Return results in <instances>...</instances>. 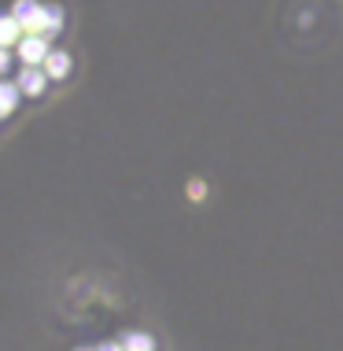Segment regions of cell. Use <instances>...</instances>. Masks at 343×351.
Segmentation results:
<instances>
[{"label":"cell","mask_w":343,"mask_h":351,"mask_svg":"<svg viewBox=\"0 0 343 351\" xmlns=\"http://www.w3.org/2000/svg\"><path fill=\"white\" fill-rule=\"evenodd\" d=\"M18 19L15 15H0V49H8V45H15L18 41Z\"/></svg>","instance_id":"3957f363"},{"label":"cell","mask_w":343,"mask_h":351,"mask_svg":"<svg viewBox=\"0 0 343 351\" xmlns=\"http://www.w3.org/2000/svg\"><path fill=\"white\" fill-rule=\"evenodd\" d=\"M100 351H126V348H114V344H107V348H100Z\"/></svg>","instance_id":"ba28073f"},{"label":"cell","mask_w":343,"mask_h":351,"mask_svg":"<svg viewBox=\"0 0 343 351\" xmlns=\"http://www.w3.org/2000/svg\"><path fill=\"white\" fill-rule=\"evenodd\" d=\"M4 67H8V52L0 49V71H4Z\"/></svg>","instance_id":"52a82bcc"},{"label":"cell","mask_w":343,"mask_h":351,"mask_svg":"<svg viewBox=\"0 0 343 351\" xmlns=\"http://www.w3.org/2000/svg\"><path fill=\"white\" fill-rule=\"evenodd\" d=\"M18 85H0V115H4V111H12L15 108V100H18Z\"/></svg>","instance_id":"8992f818"},{"label":"cell","mask_w":343,"mask_h":351,"mask_svg":"<svg viewBox=\"0 0 343 351\" xmlns=\"http://www.w3.org/2000/svg\"><path fill=\"white\" fill-rule=\"evenodd\" d=\"M18 56H23L26 67H41V63L49 60V45H45L41 34H30V37H23V41H18Z\"/></svg>","instance_id":"6da1fadb"},{"label":"cell","mask_w":343,"mask_h":351,"mask_svg":"<svg viewBox=\"0 0 343 351\" xmlns=\"http://www.w3.org/2000/svg\"><path fill=\"white\" fill-rule=\"evenodd\" d=\"M45 71H49V78H63V74L71 71V56H66V52H49Z\"/></svg>","instance_id":"277c9868"},{"label":"cell","mask_w":343,"mask_h":351,"mask_svg":"<svg viewBox=\"0 0 343 351\" xmlns=\"http://www.w3.org/2000/svg\"><path fill=\"white\" fill-rule=\"evenodd\" d=\"M15 85H18L23 93H30V97H37V93H45V74L37 71V67H26L23 74H18Z\"/></svg>","instance_id":"7a4b0ae2"},{"label":"cell","mask_w":343,"mask_h":351,"mask_svg":"<svg viewBox=\"0 0 343 351\" xmlns=\"http://www.w3.org/2000/svg\"><path fill=\"white\" fill-rule=\"evenodd\" d=\"M122 348L126 351H155V340H151L148 333H126L122 337Z\"/></svg>","instance_id":"5b68a950"}]
</instances>
